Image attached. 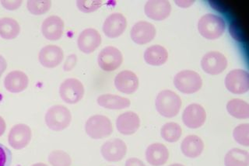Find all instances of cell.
Returning <instances> with one entry per match:
<instances>
[{"label":"cell","mask_w":249,"mask_h":166,"mask_svg":"<svg viewBox=\"0 0 249 166\" xmlns=\"http://www.w3.org/2000/svg\"><path fill=\"white\" fill-rule=\"evenodd\" d=\"M144 60L152 66H160L165 64L168 58L167 49L161 45H152L144 52Z\"/></svg>","instance_id":"cell-25"},{"label":"cell","mask_w":249,"mask_h":166,"mask_svg":"<svg viewBox=\"0 0 249 166\" xmlns=\"http://www.w3.org/2000/svg\"><path fill=\"white\" fill-rule=\"evenodd\" d=\"M178 6L180 7L186 8L189 7L194 4V1H189V0H181V1H175Z\"/></svg>","instance_id":"cell-39"},{"label":"cell","mask_w":249,"mask_h":166,"mask_svg":"<svg viewBox=\"0 0 249 166\" xmlns=\"http://www.w3.org/2000/svg\"><path fill=\"white\" fill-rule=\"evenodd\" d=\"M0 2L2 6L8 10H18L22 4L21 0H2Z\"/></svg>","instance_id":"cell-36"},{"label":"cell","mask_w":249,"mask_h":166,"mask_svg":"<svg viewBox=\"0 0 249 166\" xmlns=\"http://www.w3.org/2000/svg\"><path fill=\"white\" fill-rule=\"evenodd\" d=\"M228 114L233 117L245 120L249 118V105L241 99H233L227 103Z\"/></svg>","instance_id":"cell-26"},{"label":"cell","mask_w":249,"mask_h":166,"mask_svg":"<svg viewBox=\"0 0 249 166\" xmlns=\"http://www.w3.org/2000/svg\"><path fill=\"white\" fill-rule=\"evenodd\" d=\"M225 86L233 94L241 95L249 90V75L247 71L241 68L228 72L225 78Z\"/></svg>","instance_id":"cell-7"},{"label":"cell","mask_w":249,"mask_h":166,"mask_svg":"<svg viewBox=\"0 0 249 166\" xmlns=\"http://www.w3.org/2000/svg\"><path fill=\"white\" fill-rule=\"evenodd\" d=\"M204 147V142L201 137L190 134L185 137L181 142V150L183 155L187 158L196 159L202 155Z\"/></svg>","instance_id":"cell-23"},{"label":"cell","mask_w":249,"mask_h":166,"mask_svg":"<svg viewBox=\"0 0 249 166\" xmlns=\"http://www.w3.org/2000/svg\"><path fill=\"white\" fill-rule=\"evenodd\" d=\"M101 153L107 162L118 163L123 160L126 155V144L119 138L109 140L101 146Z\"/></svg>","instance_id":"cell-11"},{"label":"cell","mask_w":249,"mask_h":166,"mask_svg":"<svg viewBox=\"0 0 249 166\" xmlns=\"http://www.w3.org/2000/svg\"><path fill=\"white\" fill-rule=\"evenodd\" d=\"M97 104L108 110H123L129 107L131 101L128 98L118 95L102 94L97 100Z\"/></svg>","instance_id":"cell-24"},{"label":"cell","mask_w":249,"mask_h":166,"mask_svg":"<svg viewBox=\"0 0 249 166\" xmlns=\"http://www.w3.org/2000/svg\"><path fill=\"white\" fill-rule=\"evenodd\" d=\"M233 137L234 141L243 146L249 145V124H241L237 126L233 131Z\"/></svg>","instance_id":"cell-32"},{"label":"cell","mask_w":249,"mask_h":166,"mask_svg":"<svg viewBox=\"0 0 249 166\" xmlns=\"http://www.w3.org/2000/svg\"><path fill=\"white\" fill-rule=\"evenodd\" d=\"M32 132L29 126L24 124L14 125L8 134V142L15 150H22L29 145Z\"/></svg>","instance_id":"cell-10"},{"label":"cell","mask_w":249,"mask_h":166,"mask_svg":"<svg viewBox=\"0 0 249 166\" xmlns=\"http://www.w3.org/2000/svg\"><path fill=\"white\" fill-rule=\"evenodd\" d=\"M52 2L49 0H30L27 1L28 11L33 15H42L50 10Z\"/></svg>","instance_id":"cell-31"},{"label":"cell","mask_w":249,"mask_h":166,"mask_svg":"<svg viewBox=\"0 0 249 166\" xmlns=\"http://www.w3.org/2000/svg\"><path fill=\"white\" fill-rule=\"evenodd\" d=\"M169 155L168 149L161 143L151 144L145 152L146 162L152 166H162L166 164Z\"/></svg>","instance_id":"cell-22"},{"label":"cell","mask_w":249,"mask_h":166,"mask_svg":"<svg viewBox=\"0 0 249 166\" xmlns=\"http://www.w3.org/2000/svg\"><path fill=\"white\" fill-rule=\"evenodd\" d=\"M175 88L184 94H193L202 86V80L198 72L193 70H182L174 77Z\"/></svg>","instance_id":"cell-4"},{"label":"cell","mask_w":249,"mask_h":166,"mask_svg":"<svg viewBox=\"0 0 249 166\" xmlns=\"http://www.w3.org/2000/svg\"><path fill=\"white\" fill-rule=\"evenodd\" d=\"M127 27V19L119 13L109 15L103 24V32L109 38H116L124 33Z\"/></svg>","instance_id":"cell-14"},{"label":"cell","mask_w":249,"mask_h":166,"mask_svg":"<svg viewBox=\"0 0 249 166\" xmlns=\"http://www.w3.org/2000/svg\"><path fill=\"white\" fill-rule=\"evenodd\" d=\"M45 120L49 129L54 132H62L71 124L72 114L66 106L54 105L47 110Z\"/></svg>","instance_id":"cell-3"},{"label":"cell","mask_w":249,"mask_h":166,"mask_svg":"<svg viewBox=\"0 0 249 166\" xmlns=\"http://www.w3.org/2000/svg\"><path fill=\"white\" fill-rule=\"evenodd\" d=\"M20 32L19 23L10 17L0 19V37L6 40H12L18 37Z\"/></svg>","instance_id":"cell-28"},{"label":"cell","mask_w":249,"mask_h":166,"mask_svg":"<svg viewBox=\"0 0 249 166\" xmlns=\"http://www.w3.org/2000/svg\"><path fill=\"white\" fill-rule=\"evenodd\" d=\"M49 163L52 166H71L72 159L68 153L62 150H54L49 155Z\"/></svg>","instance_id":"cell-30"},{"label":"cell","mask_w":249,"mask_h":166,"mask_svg":"<svg viewBox=\"0 0 249 166\" xmlns=\"http://www.w3.org/2000/svg\"><path fill=\"white\" fill-rule=\"evenodd\" d=\"M28 85L29 79L27 74L19 70L12 71L4 79V86L11 93H21L27 89Z\"/></svg>","instance_id":"cell-21"},{"label":"cell","mask_w":249,"mask_h":166,"mask_svg":"<svg viewBox=\"0 0 249 166\" xmlns=\"http://www.w3.org/2000/svg\"><path fill=\"white\" fill-rule=\"evenodd\" d=\"M228 59L225 55L216 50L206 53L201 60L202 70L211 76L221 74L228 67Z\"/></svg>","instance_id":"cell-9"},{"label":"cell","mask_w":249,"mask_h":166,"mask_svg":"<svg viewBox=\"0 0 249 166\" xmlns=\"http://www.w3.org/2000/svg\"><path fill=\"white\" fill-rule=\"evenodd\" d=\"M171 3L167 0H149L144 6L146 17L156 21L167 19L171 14Z\"/></svg>","instance_id":"cell-15"},{"label":"cell","mask_w":249,"mask_h":166,"mask_svg":"<svg viewBox=\"0 0 249 166\" xmlns=\"http://www.w3.org/2000/svg\"><path fill=\"white\" fill-rule=\"evenodd\" d=\"M125 166H146L145 163L137 158H130L125 162Z\"/></svg>","instance_id":"cell-37"},{"label":"cell","mask_w":249,"mask_h":166,"mask_svg":"<svg viewBox=\"0 0 249 166\" xmlns=\"http://www.w3.org/2000/svg\"><path fill=\"white\" fill-rule=\"evenodd\" d=\"M123 54L120 50L113 46L105 47L97 57L100 68L105 72L115 71L123 64Z\"/></svg>","instance_id":"cell-8"},{"label":"cell","mask_w":249,"mask_h":166,"mask_svg":"<svg viewBox=\"0 0 249 166\" xmlns=\"http://www.w3.org/2000/svg\"><path fill=\"white\" fill-rule=\"evenodd\" d=\"M206 112L204 107L198 103H191L185 107L182 114V122L187 128L197 129L205 124Z\"/></svg>","instance_id":"cell-12"},{"label":"cell","mask_w":249,"mask_h":166,"mask_svg":"<svg viewBox=\"0 0 249 166\" xmlns=\"http://www.w3.org/2000/svg\"><path fill=\"white\" fill-rule=\"evenodd\" d=\"M181 97L170 89H164L158 93L156 97V110L162 116L173 118L177 116L181 108Z\"/></svg>","instance_id":"cell-1"},{"label":"cell","mask_w":249,"mask_h":166,"mask_svg":"<svg viewBox=\"0 0 249 166\" xmlns=\"http://www.w3.org/2000/svg\"><path fill=\"white\" fill-rule=\"evenodd\" d=\"M169 166H185L182 164H179V163H175V164L170 165Z\"/></svg>","instance_id":"cell-42"},{"label":"cell","mask_w":249,"mask_h":166,"mask_svg":"<svg viewBox=\"0 0 249 166\" xmlns=\"http://www.w3.org/2000/svg\"><path fill=\"white\" fill-rule=\"evenodd\" d=\"M182 129L181 126L175 122H168L160 128V136L164 141L169 143L177 142L181 138Z\"/></svg>","instance_id":"cell-29"},{"label":"cell","mask_w":249,"mask_h":166,"mask_svg":"<svg viewBox=\"0 0 249 166\" xmlns=\"http://www.w3.org/2000/svg\"><path fill=\"white\" fill-rule=\"evenodd\" d=\"M31 166H48L47 165L44 164V163H35V164L32 165Z\"/></svg>","instance_id":"cell-41"},{"label":"cell","mask_w":249,"mask_h":166,"mask_svg":"<svg viewBox=\"0 0 249 166\" xmlns=\"http://www.w3.org/2000/svg\"><path fill=\"white\" fill-rule=\"evenodd\" d=\"M63 58L64 52L57 45H47L40 50L38 54L39 62L48 68H55L62 63Z\"/></svg>","instance_id":"cell-17"},{"label":"cell","mask_w":249,"mask_h":166,"mask_svg":"<svg viewBox=\"0 0 249 166\" xmlns=\"http://www.w3.org/2000/svg\"><path fill=\"white\" fill-rule=\"evenodd\" d=\"M225 166H249V151L243 149H232L224 157Z\"/></svg>","instance_id":"cell-27"},{"label":"cell","mask_w":249,"mask_h":166,"mask_svg":"<svg viewBox=\"0 0 249 166\" xmlns=\"http://www.w3.org/2000/svg\"><path fill=\"white\" fill-rule=\"evenodd\" d=\"M6 121H5V120H4L2 116H0V137L3 135L4 133L6 132Z\"/></svg>","instance_id":"cell-40"},{"label":"cell","mask_w":249,"mask_h":166,"mask_svg":"<svg viewBox=\"0 0 249 166\" xmlns=\"http://www.w3.org/2000/svg\"><path fill=\"white\" fill-rule=\"evenodd\" d=\"M64 21L58 16H51L43 21L41 32L49 41H58L64 31Z\"/></svg>","instance_id":"cell-20"},{"label":"cell","mask_w":249,"mask_h":166,"mask_svg":"<svg viewBox=\"0 0 249 166\" xmlns=\"http://www.w3.org/2000/svg\"><path fill=\"white\" fill-rule=\"evenodd\" d=\"M76 63H77V56L75 54H70L66 58L63 66V70L66 72H70L75 68Z\"/></svg>","instance_id":"cell-35"},{"label":"cell","mask_w":249,"mask_h":166,"mask_svg":"<svg viewBox=\"0 0 249 166\" xmlns=\"http://www.w3.org/2000/svg\"><path fill=\"white\" fill-rule=\"evenodd\" d=\"M102 38L97 30L88 28L84 30L77 39L78 48L84 54L93 52L101 45Z\"/></svg>","instance_id":"cell-16"},{"label":"cell","mask_w":249,"mask_h":166,"mask_svg":"<svg viewBox=\"0 0 249 166\" xmlns=\"http://www.w3.org/2000/svg\"><path fill=\"white\" fill-rule=\"evenodd\" d=\"M84 85L80 80L70 78L62 82L59 87L61 99L68 104H76L84 98Z\"/></svg>","instance_id":"cell-6"},{"label":"cell","mask_w":249,"mask_h":166,"mask_svg":"<svg viewBox=\"0 0 249 166\" xmlns=\"http://www.w3.org/2000/svg\"><path fill=\"white\" fill-rule=\"evenodd\" d=\"M140 127V116L132 111L123 113L116 119L117 130L123 135H132L138 131Z\"/></svg>","instance_id":"cell-19"},{"label":"cell","mask_w":249,"mask_h":166,"mask_svg":"<svg viewBox=\"0 0 249 166\" xmlns=\"http://www.w3.org/2000/svg\"><path fill=\"white\" fill-rule=\"evenodd\" d=\"M225 30V20L220 16L206 14L198 19V33L204 38L216 40L224 34Z\"/></svg>","instance_id":"cell-2"},{"label":"cell","mask_w":249,"mask_h":166,"mask_svg":"<svg viewBox=\"0 0 249 166\" xmlns=\"http://www.w3.org/2000/svg\"><path fill=\"white\" fill-rule=\"evenodd\" d=\"M102 6V1L100 0H79L76 1V6L80 11L86 14L93 13Z\"/></svg>","instance_id":"cell-33"},{"label":"cell","mask_w":249,"mask_h":166,"mask_svg":"<svg viewBox=\"0 0 249 166\" xmlns=\"http://www.w3.org/2000/svg\"><path fill=\"white\" fill-rule=\"evenodd\" d=\"M11 151L5 145L0 144V166H10L12 163Z\"/></svg>","instance_id":"cell-34"},{"label":"cell","mask_w":249,"mask_h":166,"mask_svg":"<svg viewBox=\"0 0 249 166\" xmlns=\"http://www.w3.org/2000/svg\"><path fill=\"white\" fill-rule=\"evenodd\" d=\"M157 34L155 26L145 20H140L132 26L130 31L131 39L137 45H146L153 41Z\"/></svg>","instance_id":"cell-13"},{"label":"cell","mask_w":249,"mask_h":166,"mask_svg":"<svg viewBox=\"0 0 249 166\" xmlns=\"http://www.w3.org/2000/svg\"><path fill=\"white\" fill-rule=\"evenodd\" d=\"M6 68H7V62L6 59L2 55H0V78L2 77V74L6 71Z\"/></svg>","instance_id":"cell-38"},{"label":"cell","mask_w":249,"mask_h":166,"mask_svg":"<svg viewBox=\"0 0 249 166\" xmlns=\"http://www.w3.org/2000/svg\"><path fill=\"white\" fill-rule=\"evenodd\" d=\"M85 132L93 139H103L112 133V123L107 116L96 114L86 122Z\"/></svg>","instance_id":"cell-5"},{"label":"cell","mask_w":249,"mask_h":166,"mask_svg":"<svg viewBox=\"0 0 249 166\" xmlns=\"http://www.w3.org/2000/svg\"><path fill=\"white\" fill-rule=\"evenodd\" d=\"M115 86L119 92L124 94L130 95L138 89L140 82L136 73L124 70L119 72L115 78Z\"/></svg>","instance_id":"cell-18"}]
</instances>
